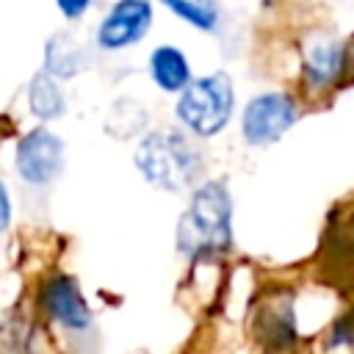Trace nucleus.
<instances>
[{
    "label": "nucleus",
    "instance_id": "6e6552de",
    "mask_svg": "<svg viewBox=\"0 0 354 354\" xmlns=\"http://www.w3.org/2000/svg\"><path fill=\"white\" fill-rule=\"evenodd\" d=\"M41 304L66 329H86L91 324V310L83 301L77 282L66 274H55L41 288Z\"/></svg>",
    "mask_w": 354,
    "mask_h": 354
},
{
    "label": "nucleus",
    "instance_id": "1a4fd4ad",
    "mask_svg": "<svg viewBox=\"0 0 354 354\" xmlns=\"http://www.w3.org/2000/svg\"><path fill=\"white\" fill-rule=\"evenodd\" d=\"M149 77L163 91H180L191 80L188 58L174 44H160L149 53Z\"/></svg>",
    "mask_w": 354,
    "mask_h": 354
},
{
    "label": "nucleus",
    "instance_id": "9b49d317",
    "mask_svg": "<svg viewBox=\"0 0 354 354\" xmlns=\"http://www.w3.org/2000/svg\"><path fill=\"white\" fill-rule=\"evenodd\" d=\"M28 105H30L33 116H39V119H44V122L64 113L66 97H64L58 80H55L47 69H41V72L30 80V86H28Z\"/></svg>",
    "mask_w": 354,
    "mask_h": 354
},
{
    "label": "nucleus",
    "instance_id": "f8f14e48",
    "mask_svg": "<svg viewBox=\"0 0 354 354\" xmlns=\"http://www.w3.org/2000/svg\"><path fill=\"white\" fill-rule=\"evenodd\" d=\"M260 329H263V340L268 346H279L288 348L296 337V324H293V313H290V301H274L260 313Z\"/></svg>",
    "mask_w": 354,
    "mask_h": 354
},
{
    "label": "nucleus",
    "instance_id": "f257e3e1",
    "mask_svg": "<svg viewBox=\"0 0 354 354\" xmlns=\"http://www.w3.org/2000/svg\"><path fill=\"white\" fill-rule=\"evenodd\" d=\"M232 243V196L224 183L199 185L177 221V249L185 257H216Z\"/></svg>",
    "mask_w": 354,
    "mask_h": 354
},
{
    "label": "nucleus",
    "instance_id": "9d476101",
    "mask_svg": "<svg viewBox=\"0 0 354 354\" xmlns=\"http://www.w3.org/2000/svg\"><path fill=\"white\" fill-rule=\"evenodd\" d=\"M44 64L53 77H72L86 66V55H83V47L69 33H55L47 41Z\"/></svg>",
    "mask_w": 354,
    "mask_h": 354
},
{
    "label": "nucleus",
    "instance_id": "4468645a",
    "mask_svg": "<svg viewBox=\"0 0 354 354\" xmlns=\"http://www.w3.org/2000/svg\"><path fill=\"white\" fill-rule=\"evenodd\" d=\"M58 3V11L66 17V19H77L86 14V8L91 6V0H55Z\"/></svg>",
    "mask_w": 354,
    "mask_h": 354
},
{
    "label": "nucleus",
    "instance_id": "0eeeda50",
    "mask_svg": "<svg viewBox=\"0 0 354 354\" xmlns=\"http://www.w3.org/2000/svg\"><path fill=\"white\" fill-rule=\"evenodd\" d=\"M346 61H348V47L343 39L337 36L310 39L301 55V75L307 88H315V91L332 88L346 75Z\"/></svg>",
    "mask_w": 354,
    "mask_h": 354
},
{
    "label": "nucleus",
    "instance_id": "39448f33",
    "mask_svg": "<svg viewBox=\"0 0 354 354\" xmlns=\"http://www.w3.org/2000/svg\"><path fill=\"white\" fill-rule=\"evenodd\" d=\"M14 166L22 180H28L33 185H47L64 169V141L47 127L28 130L17 141Z\"/></svg>",
    "mask_w": 354,
    "mask_h": 354
},
{
    "label": "nucleus",
    "instance_id": "f03ea898",
    "mask_svg": "<svg viewBox=\"0 0 354 354\" xmlns=\"http://www.w3.org/2000/svg\"><path fill=\"white\" fill-rule=\"evenodd\" d=\"M133 158H136L141 177L163 191L188 188L202 169V155L191 144V138L169 127L147 133L141 144L136 147Z\"/></svg>",
    "mask_w": 354,
    "mask_h": 354
},
{
    "label": "nucleus",
    "instance_id": "2eb2a0df",
    "mask_svg": "<svg viewBox=\"0 0 354 354\" xmlns=\"http://www.w3.org/2000/svg\"><path fill=\"white\" fill-rule=\"evenodd\" d=\"M11 224V196L6 191V185L0 183V232H6Z\"/></svg>",
    "mask_w": 354,
    "mask_h": 354
},
{
    "label": "nucleus",
    "instance_id": "423d86ee",
    "mask_svg": "<svg viewBox=\"0 0 354 354\" xmlns=\"http://www.w3.org/2000/svg\"><path fill=\"white\" fill-rule=\"evenodd\" d=\"M152 25L149 0H116L97 28V44L102 50H122L147 36Z\"/></svg>",
    "mask_w": 354,
    "mask_h": 354
},
{
    "label": "nucleus",
    "instance_id": "7ed1b4c3",
    "mask_svg": "<svg viewBox=\"0 0 354 354\" xmlns=\"http://www.w3.org/2000/svg\"><path fill=\"white\" fill-rule=\"evenodd\" d=\"M232 108H235L232 80L224 72H213L196 80L191 77L180 88L174 113L185 130H191L199 138H207L227 127Z\"/></svg>",
    "mask_w": 354,
    "mask_h": 354
},
{
    "label": "nucleus",
    "instance_id": "ddd939ff",
    "mask_svg": "<svg viewBox=\"0 0 354 354\" xmlns=\"http://www.w3.org/2000/svg\"><path fill=\"white\" fill-rule=\"evenodd\" d=\"M174 17L185 19L199 30H213L218 25V3L216 0H160Z\"/></svg>",
    "mask_w": 354,
    "mask_h": 354
},
{
    "label": "nucleus",
    "instance_id": "20e7f679",
    "mask_svg": "<svg viewBox=\"0 0 354 354\" xmlns=\"http://www.w3.org/2000/svg\"><path fill=\"white\" fill-rule=\"evenodd\" d=\"M296 116H299L296 102L288 94L266 91L246 102L243 119H241V133L252 147H266V144H274L277 138H282L293 127Z\"/></svg>",
    "mask_w": 354,
    "mask_h": 354
}]
</instances>
